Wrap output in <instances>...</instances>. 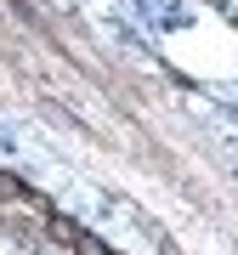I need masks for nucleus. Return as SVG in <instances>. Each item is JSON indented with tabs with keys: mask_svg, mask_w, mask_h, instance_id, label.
Here are the masks:
<instances>
[{
	"mask_svg": "<svg viewBox=\"0 0 238 255\" xmlns=\"http://www.w3.org/2000/svg\"><path fill=\"white\" fill-rule=\"evenodd\" d=\"M68 250H74V255H108V244H102L97 233H85V227L74 233V244H68Z\"/></svg>",
	"mask_w": 238,
	"mask_h": 255,
	"instance_id": "nucleus-1",
	"label": "nucleus"
}]
</instances>
